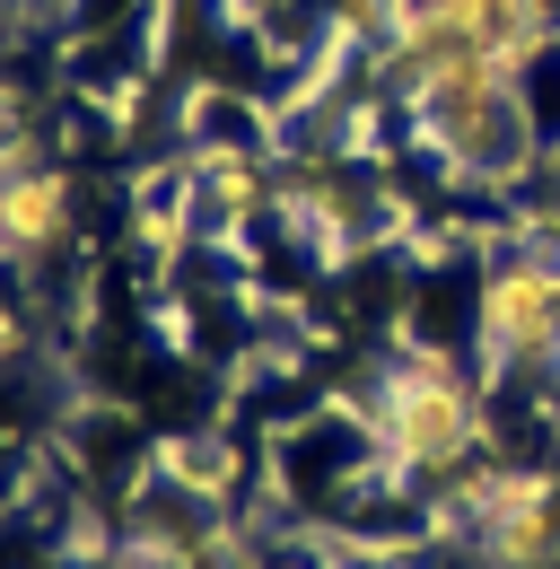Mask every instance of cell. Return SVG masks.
I'll return each instance as SVG.
<instances>
[{
	"label": "cell",
	"instance_id": "cell-1",
	"mask_svg": "<svg viewBox=\"0 0 560 569\" xmlns=\"http://www.w3.org/2000/svg\"><path fill=\"white\" fill-rule=\"evenodd\" d=\"M359 421L386 447V465H403L412 482H447V473L499 456L482 368L447 342H394L359 386Z\"/></svg>",
	"mask_w": 560,
	"mask_h": 569
},
{
	"label": "cell",
	"instance_id": "cell-2",
	"mask_svg": "<svg viewBox=\"0 0 560 569\" xmlns=\"http://www.w3.org/2000/svg\"><path fill=\"white\" fill-rule=\"evenodd\" d=\"M403 141L447 176V184H482L508 193L517 176L543 167V114L526 71H482V79H438V88H403Z\"/></svg>",
	"mask_w": 560,
	"mask_h": 569
},
{
	"label": "cell",
	"instance_id": "cell-3",
	"mask_svg": "<svg viewBox=\"0 0 560 569\" xmlns=\"http://www.w3.org/2000/svg\"><path fill=\"white\" fill-rule=\"evenodd\" d=\"M0 237H9V272L27 289H53L79 254V176L36 141H9V193H0Z\"/></svg>",
	"mask_w": 560,
	"mask_h": 569
},
{
	"label": "cell",
	"instance_id": "cell-4",
	"mask_svg": "<svg viewBox=\"0 0 560 569\" xmlns=\"http://www.w3.org/2000/svg\"><path fill=\"white\" fill-rule=\"evenodd\" d=\"M350 569H359V561H350Z\"/></svg>",
	"mask_w": 560,
	"mask_h": 569
}]
</instances>
